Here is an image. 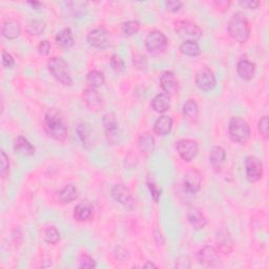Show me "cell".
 Listing matches in <instances>:
<instances>
[{
	"label": "cell",
	"mask_w": 269,
	"mask_h": 269,
	"mask_svg": "<svg viewBox=\"0 0 269 269\" xmlns=\"http://www.w3.org/2000/svg\"><path fill=\"white\" fill-rule=\"evenodd\" d=\"M45 130L49 137L58 142H64L69 138V131L64 123L63 117L55 108H50L45 113Z\"/></svg>",
	"instance_id": "obj_1"
},
{
	"label": "cell",
	"mask_w": 269,
	"mask_h": 269,
	"mask_svg": "<svg viewBox=\"0 0 269 269\" xmlns=\"http://www.w3.org/2000/svg\"><path fill=\"white\" fill-rule=\"evenodd\" d=\"M227 31L229 36L239 44L247 42L250 36V27L246 16L242 12L233 13L227 24Z\"/></svg>",
	"instance_id": "obj_2"
},
{
	"label": "cell",
	"mask_w": 269,
	"mask_h": 269,
	"mask_svg": "<svg viewBox=\"0 0 269 269\" xmlns=\"http://www.w3.org/2000/svg\"><path fill=\"white\" fill-rule=\"evenodd\" d=\"M230 139L239 144H246L250 139L251 130L248 122L241 117H231L228 123Z\"/></svg>",
	"instance_id": "obj_3"
},
{
	"label": "cell",
	"mask_w": 269,
	"mask_h": 269,
	"mask_svg": "<svg viewBox=\"0 0 269 269\" xmlns=\"http://www.w3.org/2000/svg\"><path fill=\"white\" fill-rule=\"evenodd\" d=\"M47 69L50 75L64 87H71L73 80L70 75L69 65L60 57L50 58L47 62Z\"/></svg>",
	"instance_id": "obj_4"
},
{
	"label": "cell",
	"mask_w": 269,
	"mask_h": 269,
	"mask_svg": "<svg viewBox=\"0 0 269 269\" xmlns=\"http://www.w3.org/2000/svg\"><path fill=\"white\" fill-rule=\"evenodd\" d=\"M175 31L184 41H197L203 35V31L199 25L190 20L176 21Z\"/></svg>",
	"instance_id": "obj_5"
},
{
	"label": "cell",
	"mask_w": 269,
	"mask_h": 269,
	"mask_svg": "<svg viewBox=\"0 0 269 269\" xmlns=\"http://www.w3.org/2000/svg\"><path fill=\"white\" fill-rule=\"evenodd\" d=\"M145 47L154 55L163 54L168 45V40L161 31H150L145 38Z\"/></svg>",
	"instance_id": "obj_6"
},
{
	"label": "cell",
	"mask_w": 269,
	"mask_h": 269,
	"mask_svg": "<svg viewBox=\"0 0 269 269\" xmlns=\"http://www.w3.org/2000/svg\"><path fill=\"white\" fill-rule=\"evenodd\" d=\"M176 149L182 160L185 162H190L199 153V144L196 140L181 139L176 142Z\"/></svg>",
	"instance_id": "obj_7"
},
{
	"label": "cell",
	"mask_w": 269,
	"mask_h": 269,
	"mask_svg": "<svg viewBox=\"0 0 269 269\" xmlns=\"http://www.w3.org/2000/svg\"><path fill=\"white\" fill-rule=\"evenodd\" d=\"M88 42L92 47L105 49L111 46V33L104 28H97L88 34Z\"/></svg>",
	"instance_id": "obj_8"
},
{
	"label": "cell",
	"mask_w": 269,
	"mask_h": 269,
	"mask_svg": "<svg viewBox=\"0 0 269 269\" xmlns=\"http://www.w3.org/2000/svg\"><path fill=\"white\" fill-rule=\"evenodd\" d=\"M246 178L250 183H256L263 177V163L256 156H248L245 159Z\"/></svg>",
	"instance_id": "obj_9"
},
{
	"label": "cell",
	"mask_w": 269,
	"mask_h": 269,
	"mask_svg": "<svg viewBox=\"0 0 269 269\" xmlns=\"http://www.w3.org/2000/svg\"><path fill=\"white\" fill-rule=\"evenodd\" d=\"M197 258L199 263L206 267H216L219 266L220 263V256H219V251L210 245H205L199 249Z\"/></svg>",
	"instance_id": "obj_10"
},
{
	"label": "cell",
	"mask_w": 269,
	"mask_h": 269,
	"mask_svg": "<svg viewBox=\"0 0 269 269\" xmlns=\"http://www.w3.org/2000/svg\"><path fill=\"white\" fill-rule=\"evenodd\" d=\"M202 185V174L197 168H190L183 177V188L188 193H197Z\"/></svg>",
	"instance_id": "obj_11"
},
{
	"label": "cell",
	"mask_w": 269,
	"mask_h": 269,
	"mask_svg": "<svg viewBox=\"0 0 269 269\" xmlns=\"http://www.w3.org/2000/svg\"><path fill=\"white\" fill-rule=\"evenodd\" d=\"M197 87L204 91L212 90L217 86V79L214 72L208 67H202L196 75Z\"/></svg>",
	"instance_id": "obj_12"
},
{
	"label": "cell",
	"mask_w": 269,
	"mask_h": 269,
	"mask_svg": "<svg viewBox=\"0 0 269 269\" xmlns=\"http://www.w3.org/2000/svg\"><path fill=\"white\" fill-rule=\"evenodd\" d=\"M102 124L105 130V134L107 141L111 143H116L119 140V128H118L117 118L114 113H106L102 117Z\"/></svg>",
	"instance_id": "obj_13"
},
{
	"label": "cell",
	"mask_w": 269,
	"mask_h": 269,
	"mask_svg": "<svg viewBox=\"0 0 269 269\" xmlns=\"http://www.w3.org/2000/svg\"><path fill=\"white\" fill-rule=\"evenodd\" d=\"M111 195L113 199L118 203L124 206H131L134 204V199L131 189L125 186L124 184H116L111 190Z\"/></svg>",
	"instance_id": "obj_14"
},
{
	"label": "cell",
	"mask_w": 269,
	"mask_h": 269,
	"mask_svg": "<svg viewBox=\"0 0 269 269\" xmlns=\"http://www.w3.org/2000/svg\"><path fill=\"white\" fill-rule=\"evenodd\" d=\"M216 243L218 251L222 252L223 255H230L233 249V239L228 229L221 228L216 233Z\"/></svg>",
	"instance_id": "obj_15"
},
{
	"label": "cell",
	"mask_w": 269,
	"mask_h": 269,
	"mask_svg": "<svg viewBox=\"0 0 269 269\" xmlns=\"http://www.w3.org/2000/svg\"><path fill=\"white\" fill-rule=\"evenodd\" d=\"M160 87H161L164 94L168 96H174L178 92L179 83L176 75L172 71H165L160 76Z\"/></svg>",
	"instance_id": "obj_16"
},
{
	"label": "cell",
	"mask_w": 269,
	"mask_h": 269,
	"mask_svg": "<svg viewBox=\"0 0 269 269\" xmlns=\"http://www.w3.org/2000/svg\"><path fill=\"white\" fill-rule=\"evenodd\" d=\"M187 220L193 229L201 230L207 225V218L202 210L197 206H190L187 210Z\"/></svg>",
	"instance_id": "obj_17"
},
{
	"label": "cell",
	"mask_w": 269,
	"mask_h": 269,
	"mask_svg": "<svg viewBox=\"0 0 269 269\" xmlns=\"http://www.w3.org/2000/svg\"><path fill=\"white\" fill-rule=\"evenodd\" d=\"M83 101L90 111L97 112L102 106V98L95 89L88 88L83 90Z\"/></svg>",
	"instance_id": "obj_18"
},
{
	"label": "cell",
	"mask_w": 269,
	"mask_h": 269,
	"mask_svg": "<svg viewBox=\"0 0 269 269\" xmlns=\"http://www.w3.org/2000/svg\"><path fill=\"white\" fill-rule=\"evenodd\" d=\"M1 34L8 40H15L21 35V25L15 19H8L2 24Z\"/></svg>",
	"instance_id": "obj_19"
},
{
	"label": "cell",
	"mask_w": 269,
	"mask_h": 269,
	"mask_svg": "<svg viewBox=\"0 0 269 269\" xmlns=\"http://www.w3.org/2000/svg\"><path fill=\"white\" fill-rule=\"evenodd\" d=\"M237 73L241 79L245 81H250L255 77L256 64L249 61L248 59H241L237 64Z\"/></svg>",
	"instance_id": "obj_20"
},
{
	"label": "cell",
	"mask_w": 269,
	"mask_h": 269,
	"mask_svg": "<svg viewBox=\"0 0 269 269\" xmlns=\"http://www.w3.org/2000/svg\"><path fill=\"white\" fill-rule=\"evenodd\" d=\"M156 140L150 133H143L138 138V148L143 155H150L155 150Z\"/></svg>",
	"instance_id": "obj_21"
},
{
	"label": "cell",
	"mask_w": 269,
	"mask_h": 269,
	"mask_svg": "<svg viewBox=\"0 0 269 269\" xmlns=\"http://www.w3.org/2000/svg\"><path fill=\"white\" fill-rule=\"evenodd\" d=\"M173 129V118L170 116H160L154 124V133L158 136H167Z\"/></svg>",
	"instance_id": "obj_22"
},
{
	"label": "cell",
	"mask_w": 269,
	"mask_h": 269,
	"mask_svg": "<svg viewBox=\"0 0 269 269\" xmlns=\"http://www.w3.org/2000/svg\"><path fill=\"white\" fill-rule=\"evenodd\" d=\"M14 150L17 154L30 157L36 153V147L27 138L19 136L16 138L14 142Z\"/></svg>",
	"instance_id": "obj_23"
},
{
	"label": "cell",
	"mask_w": 269,
	"mask_h": 269,
	"mask_svg": "<svg viewBox=\"0 0 269 269\" xmlns=\"http://www.w3.org/2000/svg\"><path fill=\"white\" fill-rule=\"evenodd\" d=\"M209 163L213 166L216 172L220 171L221 165L224 163L226 159V151L221 146H214L209 151Z\"/></svg>",
	"instance_id": "obj_24"
},
{
	"label": "cell",
	"mask_w": 269,
	"mask_h": 269,
	"mask_svg": "<svg viewBox=\"0 0 269 269\" xmlns=\"http://www.w3.org/2000/svg\"><path fill=\"white\" fill-rule=\"evenodd\" d=\"M55 39H56L57 45L65 49H69V48L73 47L75 45V39L73 36L72 30L70 28H65V29L61 30L57 34Z\"/></svg>",
	"instance_id": "obj_25"
},
{
	"label": "cell",
	"mask_w": 269,
	"mask_h": 269,
	"mask_svg": "<svg viewBox=\"0 0 269 269\" xmlns=\"http://www.w3.org/2000/svg\"><path fill=\"white\" fill-rule=\"evenodd\" d=\"M151 107L155 112L159 114H163L166 111H168V108L171 107V97L164 94H158L153 100H151Z\"/></svg>",
	"instance_id": "obj_26"
},
{
	"label": "cell",
	"mask_w": 269,
	"mask_h": 269,
	"mask_svg": "<svg viewBox=\"0 0 269 269\" xmlns=\"http://www.w3.org/2000/svg\"><path fill=\"white\" fill-rule=\"evenodd\" d=\"M58 197L62 203H65V204L71 203V202L75 201L78 198V189L74 184H67L60 191H59Z\"/></svg>",
	"instance_id": "obj_27"
},
{
	"label": "cell",
	"mask_w": 269,
	"mask_h": 269,
	"mask_svg": "<svg viewBox=\"0 0 269 269\" xmlns=\"http://www.w3.org/2000/svg\"><path fill=\"white\" fill-rule=\"evenodd\" d=\"M92 209L91 206L86 202H81L74 208V218L77 221H87L91 217Z\"/></svg>",
	"instance_id": "obj_28"
},
{
	"label": "cell",
	"mask_w": 269,
	"mask_h": 269,
	"mask_svg": "<svg viewBox=\"0 0 269 269\" xmlns=\"http://www.w3.org/2000/svg\"><path fill=\"white\" fill-rule=\"evenodd\" d=\"M105 82V77L102 72L92 70L89 72L87 76V83L89 88L97 90L98 88H101Z\"/></svg>",
	"instance_id": "obj_29"
},
{
	"label": "cell",
	"mask_w": 269,
	"mask_h": 269,
	"mask_svg": "<svg viewBox=\"0 0 269 269\" xmlns=\"http://www.w3.org/2000/svg\"><path fill=\"white\" fill-rule=\"evenodd\" d=\"M76 132L78 134V138L81 141L83 147L90 148L91 146V134L90 132V129L88 128V125L86 123H79L77 129H76Z\"/></svg>",
	"instance_id": "obj_30"
},
{
	"label": "cell",
	"mask_w": 269,
	"mask_h": 269,
	"mask_svg": "<svg viewBox=\"0 0 269 269\" xmlns=\"http://www.w3.org/2000/svg\"><path fill=\"white\" fill-rule=\"evenodd\" d=\"M180 52L189 57H197L201 54V48L197 41H184L180 45Z\"/></svg>",
	"instance_id": "obj_31"
},
{
	"label": "cell",
	"mask_w": 269,
	"mask_h": 269,
	"mask_svg": "<svg viewBox=\"0 0 269 269\" xmlns=\"http://www.w3.org/2000/svg\"><path fill=\"white\" fill-rule=\"evenodd\" d=\"M183 115L188 119H196L199 115V105L193 99H188L183 105Z\"/></svg>",
	"instance_id": "obj_32"
},
{
	"label": "cell",
	"mask_w": 269,
	"mask_h": 269,
	"mask_svg": "<svg viewBox=\"0 0 269 269\" xmlns=\"http://www.w3.org/2000/svg\"><path fill=\"white\" fill-rule=\"evenodd\" d=\"M60 232L56 228L55 226H48L45 231V241L48 244L55 245L59 241H60Z\"/></svg>",
	"instance_id": "obj_33"
},
{
	"label": "cell",
	"mask_w": 269,
	"mask_h": 269,
	"mask_svg": "<svg viewBox=\"0 0 269 269\" xmlns=\"http://www.w3.org/2000/svg\"><path fill=\"white\" fill-rule=\"evenodd\" d=\"M122 33L124 34V36H133L134 34H137L140 30V22L137 20H129L125 21L122 24Z\"/></svg>",
	"instance_id": "obj_34"
},
{
	"label": "cell",
	"mask_w": 269,
	"mask_h": 269,
	"mask_svg": "<svg viewBox=\"0 0 269 269\" xmlns=\"http://www.w3.org/2000/svg\"><path fill=\"white\" fill-rule=\"evenodd\" d=\"M45 29V23L39 19L30 21V23L28 25V32L33 36L41 35V34L44 33Z\"/></svg>",
	"instance_id": "obj_35"
},
{
	"label": "cell",
	"mask_w": 269,
	"mask_h": 269,
	"mask_svg": "<svg viewBox=\"0 0 269 269\" xmlns=\"http://www.w3.org/2000/svg\"><path fill=\"white\" fill-rule=\"evenodd\" d=\"M146 184H147V187L149 189L151 198H153V200L156 202V203H158L160 197H161L162 189L159 188L157 183L155 182V180L153 178H151V177H148V178L146 179Z\"/></svg>",
	"instance_id": "obj_36"
},
{
	"label": "cell",
	"mask_w": 269,
	"mask_h": 269,
	"mask_svg": "<svg viewBox=\"0 0 269 269\" xmlns=\"http://www.w3.org/2000/svg\"><path fill=\"white\" fill-rule=\"evenodd\" d=\"M88 2H83V1H71L67 2V6H69L70 11L75 17H80L86 13V8H87Z\"/></svg>",
	"instance_id": "obj_37"
},
{
	"label": "cell",
	"mask_w": 269,
	"mask_h": 269,
	"mask_svg": "<svg viewBox=\"0 0 269 269\" xmlns=\"http://www.w3.org/2000/svg\"><path fill=\"white\" fill-rule=\"evenodd\" d=\"M0 161H1L0 175H1L2 179H5L8 175V172H10V159H8V157L3 150L0 151Z\"/></svg>",
	"instance_id": "obj_38"
},
{
	"label": "cell",
	"mask_w": 269,
	"mask_h": 269,
	"mask_svg": "<svg viewBox=\"0 0 269 269\" xmlns=\"http://www.w3.org/2000/svg\"><path fill=\"white\" fill-rule=\"evenodd\" d=\"M258 130L259 133L261 134V136H262L265 140H268L269 137V120L267 116H263L261 119L259 120L258 123Z\"/></svg>",
	"instance_id": "obj_39"
},
{
	"label": "cell",
	"mask_w": 269,
	"mask_h": 269,
	"mask_svg": "<svg viewBox=\"0 0 269 269\" xmlns=\"http://www.w3.org/2000/svg\"><path fill=\"white\" fill-rule=\"evenodd\" d=\"M78 262H79V265H78L79 268L87 269V268H95L97 266L96 261L87 254H82L78 259Z\"/></svg>",
	"instance_id": "obj_40"
},
{
	"label": "cell",
	"mask_w": 269,
	"mask_h": 269,
	"mask_svg": "<svg viewBox=\"0 0 269 269\" xmlns=\"http://www.w3.org/2000/svg\"><path fill=\"white\" fill-rule=\"evenodd\" d=\"M133 63H134V67L140 71L146 70L147 66H148L147 58L144 55H141V54H136V55L133 56Z\"/></svg>",
	"instance_id": "obj_41"
},
{
	"label": "cell",
	"mask_w": 269,
	"mask_h": 269,
	"mask_svg": "<svg viewBox=\"0 0 269 269\" xmlns=\"http://www.w3.org/2000/svg\"><path fill=\"white\" fill-rule=\"evenodd\" d=\"M111 65L113 67V70L117 73H121L124 71L125 69V63L124 60L116 54H114L111 58Z\"/></svg>",
	"instance_id": "obj_42"
},
{
	"label": "cell",
	"mask_w": 269,
	"mask_h": 269,
	"mask_svg": "<svg viewBox=\"0 0 269 269\" xmlns=\"http://www.w3.org/2000/svg\"><path fill=\"white\" fill-rule=\"evenodd\" d=\"M1 58H2V65H3L4 69H7V70L13 69L14 65H15V60L10 53L6 52L5 49H3L2 54H1Z\"/></svg>",
	"instance_id": "obj_43"
},
{
	"label": "cell",
	"mask_w": 269,
	"mask_h": 269,
	"mask_svg": "<svg viewBox=\"0 0 269 269\" xmlns=\"http://www.w3.org/2000/svg\"><path fill=\"white\" fill-rule=\"evenodd\" d=\"M165 6L167 8V11L176 13L180 11V8L183 6V2L179 1V0H168V1L165 2Z\"/></svg>",
	"instance_id": "obj_44"
},
{
	"label": "cell",
	"mask_w": 269,
	"mask_h": 269,
	"mask_svg": "<svg viewBox=\"0 0 269 269\" xmlns=\"http://www.w3.org/2000/svg\"><path fill=\"white\" fill-rule=\"evenodd\" d=\"M37 49H38V53L42 56H47L49 54V50H50V44L48 40H42L40 41V44L38 45L37 46Z\"/></svg>",
	"instance_id": "obj_45"
},
{
	"label": "cell",
	"mask_w": 269,
	"mask_h": 269,
	"mask_svg": "<svg viewBox=\"0 0 269 269\" xmlns=\"http://www.w3.org/2000/svg\"><path fill=\"white\" fill-rule=\"evenodd\" d=\"M239 4L244 8H247V10H256L261 2L257 1V0H241V1H239Z\"/></svg>",
	"instance_id": "obj_46"
},
{
	"label": "cell",
	"mask_w": 269,
	"mask_h": 269,
	"mask_svg": "<svg viewBox=\"0 0 269 269\" xmlns=\"http://www.w3.org/2000/svg\"><path fill=\"white\" fill-rule=\"evenodd\" d=\"M114 255L116 257V259L120 260V261H124V260H128L130 258V255L128 250H125L124 248L122 247H116L115 250H114Z\"/></svg>",
	"instance_id": "obj_47"
},
{
	"label": "cell",
	"mask_w": 269,
	"mask_h": 269,
	"mask_svg": "<svg viewBox=\"0 0 269 269\" xmlns=\"http://www.w3.org/2000/svg\"><path fill=\"white\" fill-rule=\"evenodd\" d=\"M214 3L219 8V10H221V8H224L223 11L228 10V7L230 5V1H224V0H219V1H215Z\"/></svg>",
	"instance_id": "obj_48"
},
{
	"label": "cell",
	"mask_w": 269,
	"mask_h": 269,
	"mask_svg": "<svg viewBox=\"0 0 269 269\" xmlns=\"http://www.w3.org/2000/svg\"><path fill=\"white\" fill-rule=\"evenodd\" d=\"M29 4H31L33 8H35V10H37V8H39L40 6H44V3L38 2V1H29Z\"/></svg>",
	"instance_id": "obj_49"
},
{
	"label": "cell",
	"mask_w": 269,
	"mask_h": 269,
	"mask_svg": "<svg viewBox=\"0 0 269 269\" xmlns=\"http://www.w3.org/2000/svg\"><path fill=\"white\" fill-rule=\"evenodd\" d=\"M144 267H154V268H157V265L154 264V263H151V262H147Z\"/></svg>",
	"instance_id": "obj_50"
}]
</instances>
